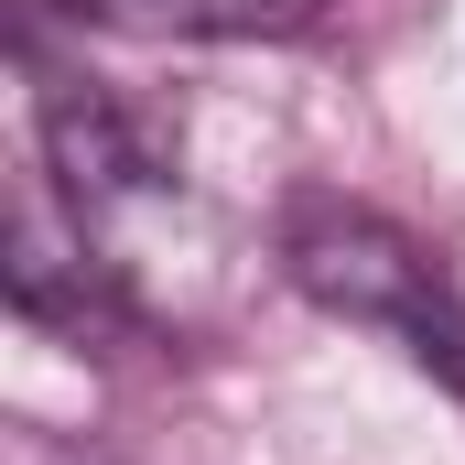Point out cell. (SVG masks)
Wrapping results in <instances>:
<instances>
[{
    "instance_id": "7a4b0ae2",
    "label": "cell",
    "mask_w": 465,
    "mask_h": 465,
    "mask_svg": "<svg viewBox=\"0 0 465 465\" xmlns=\"http://www.w3.org/2000/svg\"><path fill=\"white\" fill-rule=\"evenodd\" d=\"M65 11H98L119 33H163V44H271V33H303L325 0H65Z\"/></svg>"
},
{
    "instance_id": "6da1fadb",
    "label": "cell",
    "mask_w": 465,
    "mask_h": 465,
    "mask_svg": "<svg viewBox=\"0 0 465 465\" xmlns=\"http://www.w3.org/2000/svg\"><path fill=\"white\" fill-rule=\"evenodd\" d=\"M282 271H292L303 303H325V314L368 325V336H390L411 368H433L465 401V292L444 282V260L411 228H390L379 206L314 195V206H292V228H282Z\"/></svg>"
}]
</instances>
